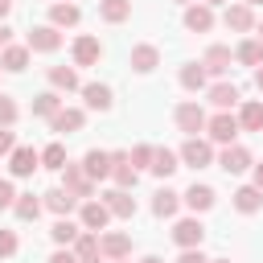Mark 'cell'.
Listing matches in <instances>:
<instances>
[{
  "mask_svg": "<svg viewBox=\"0 0 263 263\" xmlns=\"http://www.w3.org/2000/svg\"><path fill=\"white\" fill-rule=\"evenodd\" d=\"M181 210V193H173V189H160L156 197H152V214L156 218H173Z\"/></svg>",
  "mask_w": 263,
  "mask_h": 263,
  "instance_id": "f546056e",
  "label": "cell"
},
{
  "mask_svg": "<svg viewBox=\"0 0 263 263\" xmlns=\"http://www.w3.org/2000/svg\"><path fill=\"white\" fill-rule=\"evenodd\" d=\"M127 156H132V164H136V168H144V164L152 168V156H156V148H152V144H136Z\"/></svg>",
  "mask_w": 263,
  "mask_h": 263,
  "instance_id": "f35d334b",
  "label": "cell"
},
{
  "mask_svg": "<svg viewBox=\"0 0 263 263\" xmlns=\"http://www.w3.org/2000/svg\"><path fill=\"white\" fill-rule=\"evenodd\" d=\"M41 164H45V168H58V173H62V168L70 164V160H66V144H49V148L41 152Z\"/></svg>",
  "mask_w": 263,
  "mask_h": 263,
  "instance_id": "74e56055",
  "label": "cell"
},
{
  "mask_svg": "<svg viewBox=\"0 0 263 263\" xmlns=\"http://www.w3.org/2000/svg\"><path fill=\"white\" fill-rule=\"evenodd\" d=\"M16 123V103L8 95H0V127H12Z\"/></svg>",
  "mask_w": 263,
  "mask_h": 263,
  "instance_id": "ab89813d",
  "label": "cell"
},
{
  "mask_svg": "<svg viewBox=\"0 0 263 263\" xmlns=\"http://www.w3.org/2000/svg\"><path fill=\"white\" fill-rule=\"evenodd\" d=\"M82 123H86V115H82L78 107H62V111H58V115L49 119V127H53V132H62V136H70V132H78Z\"/></svg>",
  "mask_w": 263,
  "mask_h": 263,
  "instance_id": "cb8c5ba5",
  "label": "cell"
},
{
  "mask_svg": "<svg viewBox=\"0 0 263 263\" xmlns=\"http://www.w3.org/2000/svg\"><path fill=\"white\" fill-rule=\"evenodd\" d=\"M210 103H214L218 111H230V107L238 103V86H234V82H214V86H210Z\"/></svg>",
  "mask_w": 263,
  "mask_h": 263,
  "instance_id": "f1b7e54d",
  "label": "cell"
},
{
  "mask_svg": "<svg viewBox=\"0 0 263 263\" xmlns=\"http://www.w3.org/2000/svg\"><path fill=\"white\" fill-rule=\"evenodd\" d=\"M255 37H259V41H263V21H259V25H255Z\"/></svg>",
  "mask_w": 263,
  "mask_h": 263,
  "instance_id": "f907efd6",
  "label": "cell"
},
{
  "mask_svg": "<svg viewBox=\"0 0 263 263\" xmlns=\"http://www.w3.org/2000/svg\"><path fill=\"white\" fill-rule=\"evenodd\" d=\"M49 82H53L58 90H74V86H78V74H74V66H53V70H49Z\"/></svg>",
  "mask_w": 263,
  "mask_h": 263,
  "instance_id": "8d00e7d4",
  "label": "cell"
},
{
  "mask_svg": "<svg viewBox=\"0 0 263 263\" xmlns=\"http://www.w3.org/2000/svg\"><path fill=\"white\" fill-rule=\"evenodd\" d=\"M16 197H21V193H16V185L0 177V210H12V205H16Z\"/></svg>",
  "mask_w": 263,
  "mask_h": 263,
  "instance_id": "60d3db41",
  "label": "cell"
},
{
  "mask_svg": "<svg viewBox=\"0 0 263 263\" xmlns=\"http://www.w3.org/2000/svg\"><path fill=\"white\" fill-rule=\"evenodd\" d=\"M230 62H234L230 45H210V49H205V58H201L205 74H226V70H230Z\"/></svg>",
  "mask_w": 263,
  "mask_h": 263,
  "instance_id": "d6986e66",
  "label": "cell"
},
{
  "mask_svg": "<svg viewBox=\"0 0 263 263\" xmlns=\"http://www.w3.org/2000/svg\"><path fill=\"white\" fill-rule=\"evenodd\" d=\"M238 127H242V132H263V103H259V99H247V103H242Z\"/></svg>",
  "mask_w": 263,
  "mask_h": 263,
  "instance_id": "4316f807",
  "label": "cell"
},
{
  "mask_svg": "<svg viewBox=\"0 0 263 263\" xmlns=\"http://www.w3.org/2000/svg\"><path fill=\"white\" fill-rule=\"evenodd\" d=\"M210 263H230V259H210Z\"/></svg>",
  "mask_w": 263,
  "mask_h": 263,
  "instance_id": "11a10c76",
  "label": "cell"
},
{
  "mask_svg": "<svg viewBox=\"0 0 263 263\" xmlns=\"http://www.w3.org/2000/svg\"><path fill=\"white\" fill-rule=\"evenodd\" d=\"M74 205H78V197H74L70 189H49V193H45V210H53L58 218H70Z\"/></svg>",
  "mask_w": 263,
  "mask_h": 263,
  "instance_id": "484cf974",
  "label": "cell"
},
{
  "mask_svg": "<svg viewBox=\"0 0 263 263\" xmlns=\"http://www.w3.org/2000/svg\"><path fill=\"white\" fill-rule=\"evenodd\" d=\"M181 86L185 90H205V66H197V62L181 66Z\"/></svg>",
  "mask_w": 263,
  "mask_h": 263,
  "instance_id": "e575fe53",
  "label": "cell"
},
{
  "mask_svg": "<svg viewBox=\"0 0 263 263\" xmlns=\"http://www.w3.org/2000/svg\"><path fill=\"white\" fill-rule=\"evenodd\" d=\"M181 201H185V205H189L193 214H205V210L214 205V189H210V185H197V181H193V185H189V189L181 193Z\"/></svg>",
  "mask_w": 263,
  "mask_h": 263,
  "instance_id": "44dd1931",
  "label": "cell"
},
{
  "mask_svg": "<svg viewBox=\"0 0 263 263\" xmlns=\"http://www.w3.org/2000/svg\"><path fill=\"white\" fill-rule=\"evenodd\" d=\"M99 247H103V259H127L132 238L119 234V230H111V234H99Z\"/></svg>",
  "mask_w": 263,
  "mask_h": 263,
  "instance_id": "7402d4cb",
  "label": "cell"
},
{
  "mask_svg": "<svg viewBox=\"0 0 263 263\" xmlns=\"http://www.w3.org/2000/svg\"><path fill=\"white\" fill-rule=\"evenodd\" d=\"M181 160H185L189 168H205V164H214V148H210V140L189 136V140H185V148H181Z\"/></svg>",
  "mask_w": 263,
  "mask_h": 263,
  "instance_id": "277c9868",
  "label": "cell"
},
{
  "mask_svg": "<svg viewBox=\"0 0 263 263\" xmlns=\"http://www.w3.org/2000/svg\"><path fill=\"white\" fill-rule=\"evenodd\" d=\"M177 4H193V0H177Z\"/></svg>",
  "mask_w": 263,
  "mask_h": 263,
  "instance_id": "9f6ffc18",
  "label": "cell"
},
{
  "mask_svg": "<svg viewBox=\"0 0 263 263\" xmlns=\"http://www.w3.org/2000/svg\"><path fill=\"white\" fill-rule=\"evenodd\" d=\"M78 21H82V12H78L74 0H58V4H49V25H53V29H70V25H78Z\"/></svg>",
  "mask_w": 263,
  "mask_h": 263,
  "instance_id": "8fae6325",
  "label": "cell"
},
{
  "mask_svg": "<svg viewBox=\"0 0 263 263\" xmlns=\"http://www.w3.org/2000/svg\"><path fill=\"white\" fill-rule=\"evenodd\" d=\"M41 205H45V201H37L33 193H21V197H16V205H12V214H16L21 222H37V214H41Z\"/></svg>",
  "mask_w": 263,
  "mask_h": 263,
  "instance_id": "836d02e7",
  "label": "cell"
},
{
  "mask_svg": "<svg viewBox=\"0 0 263 263\" xmlns=\"http://www.w3.org/2000/svg\"><path fill=\"white\" fill-rule=\"evenodd\" d=\"M111 177H115V185L119 189H136V164H132V156L127 152H111Z\"/></svg>",
  "mask_w": 263,
  "mask_h": 263,
  "instance_id": "ba28073f",
  "label": "cell"
},
{
  "mask_svg": "<svg viewBox=\"0 0 263 263\" xmlns=\"http://www.w3.org/2000/svg\"><path fill=\"white\" fill-rule=\"evenodd\" d=\"M8 255H16V234L0 230V259H8Z\"/></svg>",
  "mask_w": 263,
  "mask_h": 263,
  "instance_id": "b9f144b4",
  "label": "cell"
},
{
  "mask_svg": "<svg viewBox=\"0 0 263 263\" xmlns=\"http://www.w3.org/2000/svg\"><path fill=\"white\" fill-rule=\"evenodd\" d=\"M234 58H238L242 66H263V41H259V37H247V41L234 49Z\"/></svg>",
  "mask_w": 263,
  "mask_h": 263,
  "instance_id": "d6a6232c",
  "label": "cell"
},
{
  "mask_svg": "<svg viewBox=\"0 0 263 263\" xmlns=\"http://www.w3.org/2000/svg\"><path fill=\"white\" fill-rule=\"evenodd\" d=\"M25 45H29V49H37V53H53V49L62 45V33H58L53 25H37V29H29V33H25Z\"/></svg>",
  "mask_w": 263,
  "mask_h": 263,
  "instance_id": "5b68a950",
  "label": "cell"
},
{
  "mask_svg": "<svg viewBox=\"0 0 263 263\" xmlns=\"http://www.w3.org/2000/svg\"><path fill=\"white\" fill-rule=\"evenodd\" d=\"M218 164H222L226 173H247V168H251V152H247L242 144H226L222 156H218Z\"/></svg>",
  "mask_w": 263,
  "mask_h": 263,
  "instance_id": "7c38bea8",
  "label": "cell"
},
{
  "mask_svg": "<svg viewBox=\"0 0 263 263\" xmlns=\"http://www.w3.org/2000/svg\"><path fill=\"white\" fill-rule=\"evenodd\" d=\"M222 25L234 29V33H251V29H255V12H251V4H226Z\"/></svg>",
  "mask_w": 263,
  "mask_h": 263,
  "instance_id": "52a82bcc",
  "label": "cell"
},
{
  "mask_svg": "<svg viewBox=\"0 0 263 263\" xmlns=\"http://www.w3.org/2000/svg\"><path fill=\"white\" fill-rule=\"evenodd\" d=\"M8 41H12V29H8V25H0V49H4Z\"/></svg>",
  "mask_w": 263,
  "mask_h": 263,
  "instance_id": "bcb514c9",
  "label": "cell"
},
{
  "mask_svg": "<svg viewBox=\"0 0 263 263\" xmlns=\"http://www.w3.org/2000/svg\"><path fill=\"white\" fill-rule=\"evenodd\" d=\"M82 230H78V222H70V218H58L53 222V230H49V238L58 242V247H74V238H78Z\"/></svg>",
  "mask_w": 263,
  "mask_h": 263,
  "instance_id": "1f68e13d",
  "label": "cell"
},
{
  "mask_svg": "<svg viewBox=\"0 0 263 263\" xmlns=\"http://www.w3.org/2000/svg\"><path fill=\"white\" fill-rule=\"evenodd\" d=\"M62 189H70L74 197H90V193H95V181L86 177L82 164H66V168H62Z\"/></svg>",
  "mask_w": 263,
  "mask_h": 263,
  "instance_id": "8992f818",
  "label": "cell"
},
{
  "mask_svg": "<svg viewBox=\"0 0 263 263\" xmlns=\"http://www.w3.org/2000/svg\"><path fill=\"white\" fill-rule=\"evenodd\" d=\"M173 119H177V127L185 132V136H197V132H205V111H201V103H193V99H185V103H177V111H173Z\"/></svg>",
  "mask_w": 263,
  "mask_h": 263,
  "instance_id": "6da1fadb",
  "label": "cell"
},
{
  "mask_svg": "<svg viewBox=\"0 0 263 263\" xmlns=\"http://www.w3.org/2000/svg\"><path fill=\"white\" fill-rule=\"evenodd\" d=\"M255 86H259V90H263V66H259V70H255Z\"/></svg>",
  "mask_w": 263,
  "mask_h": 263,
  "instance_id": "681fc988",
  "label": "cell"
},
{
  "mask_svg": "<svg viewBox=\"0 0 263 263\" xmlns=\"http://www.w3.org/2000/svg\"><path fill=\"white\" fill-rule=\"evenodd\" d=\"M156 66H160V49H156V45H148V41H144V45H132V70L152 74Z\"/></svg>",
  "mask_w": 263,
  "mask_h": 263,
  "instance_id": "ac0fdd59",
  "label": "cell"
},
{
  "mask_svg": "<svg viewBox=\"0 0 263 263\" xmlns=\"http://www.w3.org/2000/svg\"><path fill=\"white\" fill-rule=\"evenodd\" d=\"M242 4H251V8H255V4H263V0H242Z\"/></svg>",
  "mask_w": 263,
  "mask_h": 263,
  "instance_id": "db71d44e",
  "label": "cell"
},
{
  "mask_svg": "<svg viewBox=\"0 0 263 263\" xmlns=\"http://www.w3.org/2000/svg\"><path fill=\"white\" fill-rule=\"evenodd\" d=\"M205 132H210V140H214V144H234V136H238L242 127H238V115H230V111H218V115L205 123Z\"/></svg>",
  "mask_w": 263,
  "mask_h": 263,
  "instance_id": "7a4b0ae2",
  "label": "cell"
},
{
  "mask_svg": "<svg viewBox=\"0 0 263 263\" xmlns=\"http://www.w3.org/2000/svg\"><path fill=\"white\" fill-rule=\"evenodd\" d=\"M177 263H210L205 255H201V247H189V251H181V259Z\"/></svg>",
  "mask_w": 263,
  "mask_h": 263,
  "instance_id": "ee69618b",
  "label": "cell"
},
{
  "mask_svg": "<svg viewBox=\"0 0 263 263\" xmlns=\"http://www.w3.org/2000/svg\"><path fill=\"white\" fill-rule=\"evenodd\" d=\"M255 185H259V189H263V160H259V164H255Z\"/></svg>",
  "mask_w": 263,
  "mask_h": 263,
  "instance_id": "7dc6e473",
  "label": "cell"
},
{
  "mask_svg": "<svg viewBox=\"0 0 263 263\" xmlns=\"http://www.w3.org/2000/svg\"><path fill=\"white\" fill-rule=\"evenodd\" d=\"M74 255H78V263H99V259H103L99 234H95V230H82V234L74 238Z\"/></svg>",
  "mask_w": 263,
  "mask_h": 263,
  "instance_id": "9a60e30c",
  "label": "cell"
},
{
  "mask_svg": "<svg viewBox=\"0 0 263 263\" xmlns=\"http://www.w3.org/2000/svg\"><path fill=\"white\" fill-rule=\"evenodd\" d=\"M140 263H160V259H156V255H144V259H140Z\"/></svg>",
  "mask_w": 263,
  "mask_h": 263,
  "instance_id": "816d5d0a",
  "label": "cell"
},
{
  "mask_svg": "<svg viewBox=\"0 0 263 263\" xmlns=\"http://www.w3.org/2000/svg\"><path fill=\"white\" fill-rule=\"evenodd\" d=\"M103 201H107L111 218H132V214H136V197H132V189H111V193H103Z\"/></svg>",
  "mask_w": 263,
  "mask_h": 263,
  "instance_id": "5bb4252c",
  "label": "cell"
},
{
  "mask_svg": "<svg viewBox=\"0 0 263 263\" xmlns=\"http://www.w3.org/2000/svg\"><path fill=\"white\" fill-rule=\"evenodd\" d=\"M29 45H4L0 49V70H8V74H21L25 66H29Z\"/></svg>",
  "mask_w": 263,
  "mask_h": 263,
  "instance_id": "e0dca14e",
  "label": "cell"
},
{
  "mask_svg": "<svg viewBox=\"0 0 263 263\" xmlns=\"http://www.w3.org/2000/svg\"><path fill=\"white\" fill-rule=\"evenodd\" d=\"M82 99L90 111H111V86L107 82H86L82 86Z\"/></svg>",
  "mask_w": 263,
  "mask_h": 263,
  "instance_id": "603a6c76",
  "label": "cell"
},
{
  "mask_svg": "<svg viewBox=\"0 0 263 263\" xmlns=\"http://www.w3.org/2000/svg\"><path fill=\"white\" fill-rule=\"evenodd\" d=\"M107 263H123V259H107Z\"/></svg>",
  "mask_w": 263,
  "mask_h": 263,
  "instance_id": "6f0895ef",
  "label": "cell"
},
{
  "mask_svg": "<svg viewBox=\"0 0 263 263\" xmlns=\"http://www.w3.org/2000/svg\"><path fill=\"white\" fill-rule=\"evenodd\" d=\"M82 168H86V177H90V181H103V177H111V152H103V148H90V152L82 156Z\"/></svg>",
  "mask_w": 263,
  "mask_h": 263,
  "instance_id": "4fadbf2b",
  "label": "cell"
},
{
  "mask_svg": "<svg viewBox=\"0 0 263 263\" xmlns=\"http://www.w3.org/2000/svg\"><path fill=\"white\" fill-rule=\"evenodd\" d=\"M41 164V152H33V148H16L12 156H8V168H12V177H33V168Z\"/></svg>",
  "mask_w": 263,
  "mask_h": 263,
  "instance_id": "ffe728a7",
  "label": "cell"
},
{
  "mask_svg": "<svg viewBox=\"0 0 263 263\" xmlns=\"http://www.w3.org/2000/svg\"><path fill=\"white\" fill-rule=\"evenodd\" d=\"M12 12V0H0V16H8Z\"/></svg>",
  "mask_w": 263,
  "mask_h": 263,
  "instance_id": "c3c4849f",
  "label": "cell"
},
{
  "mask_svg": "<svg viewBox=\"0 0 263 263\" xmlns=\"http://www.w3.org/2000/svg\"><path fill=\"white\" fill-rule=\"evenodd\" d=\"M107 222H111V210H107L103 197L99 201H82V230H107Z\"/></svg>",
  "mask_w": 263,
  "mask_h": 263,
  "instance_id": "30bf717a",
  "label": "cell"
},
{
  "mask_svg": "<svg viewBox=\"0 0 263 263\" xmlns=\"http://www.w3.org/2000/svg\"><path fill=\"white\" fill-rule=\"evenodd\" d=\"M201 238H205V226H201V218H197V214H193V218H181V222L173 226V242H177L181 251L201 247Z\"/></svg>",
  "mask_w": 263,
  "mask_h": 263,
  "instance_id": "3957f363",
  "label": "cell"
},
{
  "mask_svg": "<svg viewBox=\"0 0 263 263\" xmlns=\"http://www.w3.org/2000/svg\"><path fill=\"white\" fill-rule=\"evenodd\" d=\"M185 29L210 33V29H214V8H210V4H189V8H185Z\"/></svg>",
  "mask_w": 263,
  "mask_h": 263,
  "instance_id": "2e32d148",
  "label": "cell"
},
{
  "mask_svg": "<svg viewBox=\"0 0 263 263\" xmlns=\"http://www.w3.org/2000/svg\"><path fill=\"white\" fill-rule=\"evenodd\" d=\"M49 263H78V255H74L70 247H62V251H53V255H49Z\"/></svg>",
  "mask_w": 263,
  "mask_h": 263,
  "instance_id": "f6af8a7d",
  "label": "cell"
},
{
  "mask_svg": "<svg viewBox=\"0 0 263 263\" xmlns=\"http://www.w3.org/2000/svg\"><path fill=\"white\" fill-rule=\"evenodd\" d=\"M12 152H16V140L8 127H0V156H12Z\"/></svg>",
  "mask_w": 263,
  "mask_h": 263,
  "instance_id": "7bdbcfd3",
  "label": "cell"
},
{
  "mask_svg": "<svg viewBox=\"0 0 263 263\" xmlns=\"http://www.w3.org/2000/svg\"><path fill=\"white\" fill-rule=\"evenodd\" d=\"M99 58H103V41L90 37V33H82V37L74 41V66H95Z\"/></svg>",
  "mask_w": 263,
  "mask_h": 263,
  "instance_id": "9c48e42d",
  "label": "cell"
},
{
  "mask_svg": "<svg viewBox=\"0 0 263 263\" xmlns=\"http://www.w3.org/2000/svg\"><path fill=\"white\" fill-rule=\"evenodd\" d=\"M152 173H156V177H173V173H177V152L156 148V156H152Z\"/></svg>",
  "mask_w": 263,
  "mask_h": 263,
  "instance_id": "d590c367",
  "label": "cell"
},
{
  "mask_svg": "<svg viewBox=\"0 0 263 263\" xmlns=\"http://www.w3.org/2000/svg\"><path fill=\"white\" fill-rule=\"evenodd\" d=\"M201 4H210V8H218V4H226V0H201Z\"/></svg>",
  "mask_w": 263,
  "mask_h": 263,
  "instance_id": "f5cc1de1",
  "label": "cell"
},
{
  "mask_svg": "<svg viewBox=\"0 0 263 263\" xmlns=\"http://www.w3.org/2000/svg\"><path fill=\"white\" fill-rule=\"evenodd\" d=\"M99 16L107 25H123L132 16V0H99Z\"/></svg>",
  "mask_w": 263,
  "mask_h": 263,
  "instance_id": "83f0119b",
  "label": "cell"
},
{
  "mask_svg": "<svg viewBox=\"0 0 263 263\" xmlns=\"http://www.w3.org/2000/svg\"><path fill=\"white\" fill-rule=\"evenodd\" d=\"M234 210H238V214H255V210H263V189H259V185H242V189H234Z\"/></svg>",
  "mask_w": 263,
  "mask_h": 263,
  "instance_id": "d4e9b609",
  "label": "cell"
},
{
  "mask_svg": "<svg viewBox=\"0 0 263 263\" xmlns=\"http://www.w3.org/2000/svg\"><path fill=\"white\" fill-rule=\"evenodd\" d=\"M62 111V95L58 90H41L37 99H33V115H45V119H53Z\"/></svg>",
  "mask_w": 263,
  "mask_h": 263,
  "instance_id": "4dcf8cb0",
  "label": "cell"
}]
</instances>
